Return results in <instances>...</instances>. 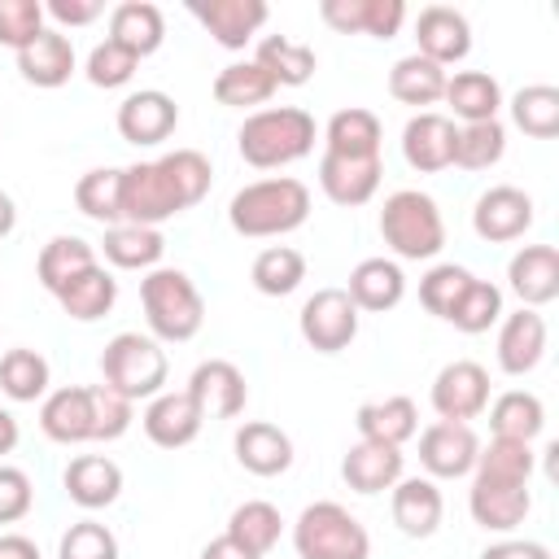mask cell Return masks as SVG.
I'll return each instance as SVG.
<instances>
[{
    "label": "cell",
    "mask_w": 559,
    "mask_h": 559,
    "mask_svg": "<svg viewBox=\"0 0 559 559\" xmlns=\"http://www.w3.org/2000/svg\"><path fill=\"white\" fill-rule=\"evenodd\" d=\"M214 183V166L197 148H175L157 162H135L122 170V223L135 227H162L166 218L192 210Z\"/></svg>",
    "instance_id": "6da1fadb"
},
{
    "label": "cell",
    "mask_w": 559,
    "mask_h": 559,
    "mask_svg": "<svg viewBox=\"0 0 559 559\" xmlns=\"http://www.w3.org/2000/svg\"><path fill=\"white\" fill-rule=\"evenodd\" d=\"M306 218H310V188L293 175L245 183L227 205V223L253 240L258 236H284V231L301 227Z\"/></svg>",
    "instance_id": "7a4b0ae2"
},
{
    "label": "cell",
    "mask_w": 559,
    "mask_h": 559,
    "mask_svg": "<svg viewBox=\"0 0 559 559\" xmlns=\"http://www.w3.org/2000/svg\"><path fill=\"white\" fill-rule=\"evenodd\" d=\"M236 148L249 166L258 170H275L288 162H301L314 148V118L301 105H271L245 118Z\"/></svg>",
    "instance_id": "3957f363"
},
{
    "label": "cell",
    "mask_w": 559,
    "mask_h": 559,
    "mask_svg": "<svg viewBox=\"0 0 559 559\" xmlns=\"http://www.w3.org/2000/svg\"><path fill=\"white\" fill-rule=\"evenodd\" d=\"M380 236L384 245L406 258V262H424L437 258L445 245V218L437 210V201L419 188H397L384 197L380 205Z\"/></svg>",
    "instance_id": "277c9868"
},
{
    "label": "cell",
    "mask_w": 559,
    "mask_h": 559,
    "mask_svg": "<svg viewBox=\"0 0 559 559\" xmlns=\"http://www.w3.org/2000/svg\"><path fill=\"white\" fill-rule=\"evenodd\" d=\"M140 306L157 341H192L205 323V301L179 266H153L140 280Z\"/></svg>",
    "instance_id": "5b68a950"
},
{
    "label": "cell",
    "mask_w": 559,
    "mask_h": 559,
    "mask_svg": "<svg viewBox=\"0 0 559 559\" xmlns=\"http://www.w3.org/2000/svg\"><path fill=\"white\" fill-rule=\"evenodd\" d=\"M293 546L301 559H367L371 537L341 502H310L293 524Z\"/></svg>",
    "instance_id": "8992f818"
},
{
    "label": "cell",
    "mask_w": 559,
    "mask_h": 559,
    "mask_svg": "<svg viewBox=\"0 0 559 559\" xmlns=\"http://www.w3.org/2000/svg\"><path fill=\"white\" fill-rule=\"evenodd\" d=\"M166 354L153 336H140V332H118L105 354H100V376L114 393H122L127 402H140V397H157L162 384H166Z\"/></svg>",
    "instance_id": "52a82bcc"
},
{
    "label": "cell",
    "mask_w": 559,
    "mask_h": 559,
    "mask_svg": "<svg viewBox=\"0 0 559 559\" xmlns=\"http://www.w3.org/2000/svg\"><path fill=\"white\" fill-rule=\"evenodd\" d=\"M301 341L319 354H341L354 336H358V306L349 301L345 288H319L314 297H306L301 314H297Z\"/></svg>",
    "instance_id": "ba28073f"
},
{
    "label": "cell",
    "mask_w": 559,
    "mask_h": 559,
    "mask_svg": "<svg viewBox=\"0 0 559 559\" xmlns=\"http://www.w3.org/2000/svg\"><path fill=\"white\" fill-rule=\"evenodd\" d=\"M428 397H432V411L441 419L467 424V419L485 415V406H489V371L480 362H472V358H454V362H445L437 371Z\"/></svg>",
    "instance_id": "9c48e42d"
},
{
    "label": "cell",
    "mask_w": 559,
    "mask_h": 559,
    "mask_svg": "<svg viewBox=\"0 0 559 559\" xmlns=\"http://www.w3.org/2000/svg\"><path fill=\"white\" fill-rule=\"evenodd\" d=\"M472 227L480 240L489 245H507V240H520L528 227H533V197L515 183H498L489 192L476 197V210H472Z\"/></svg>",
    "instance_id": "30bf717a"
},
{
    "label": "cell",
    "mask_w": 559,
    "mask_h": 559,
    "mask_svg": "<svg viewBox=\"0 0 559 559\" xmlns=\"http://www.w3.org/2000/svg\"><path fill=\"white\" fill-rule=\"evenodd\" d=\"M476 454H480V441L472 432V424H450V419H437L419 432V463L428 476L437 480H454V476H467L476 467Z\"/></svg>",
    "instance_id": "8fae6325"
},
{
    "label": "cell",
    "mask_w": 559,
    "mask_h": 559,
    "mask_svg": "<svg viewBox=\"0 0 559 559\" xmlns=\"http://www.w3.org/2000/svg\"><path fill=\"white\" fill-rule=\"evenodd\" d=\"M188 393H192V402L201 406L205 419H236L249 402V384H245L240 367L227 362V358L197 362V371L188 376Z\"/></svg>",
    "instance_id": "7c38bea8"
},
{
    "label": "cell",
    "mask_w": 559,
    "mask_h": 559,
    "mask_svg": "<svg viewBox=\"0 0 559 559\" xmlns=\"http://www.w3.org/2000/svg\"><path fill=\"white\" fill-rule=\"evenodd\" d=\"M39 428L57 445L96 441V397H92V384H70V389L48 393L44 406H39Z\"/></svg>",
    "instance_id": "4fadbf2b"
},
{
    "label": "cell",
    "mask_w": 559,
    "mask_h": 559,
    "mask_svg": "<svg viewBox=\"0 0 559 559\" xmlns=\"http://www.w3.org/2000/svg\"><path fill=\"white\" fill-rule=\"evenodd\" d=\"M454 135H459L454 118L432 114V109L415 114L402 127V157H406V166L419 170V175H437V170L454 166Z\"/></svg>",
    "instance_id": "5bb4252c"
},
{
    "label": "cell",
    "mask_w": 559,
    "mask_h": 559,
    "mask_svg": "<svg viewBox=\"0 0 559 559\" xmlns=\"http://www.w3.org/2000/svg\"><path fill=\"white\" fill-rule=\"evenodd\" d=\"M140 424H144V437H148L153 445H162V450H179V445L197 441L205 415H201V406L192 402V393L179 389V393H157V397H148Z\"/></svg>",
    "instance_id": "9a60e30c"
},
{
    "label": "cell",
    "mask_w": 559,
    "mask_h": 559,
    "mask_svg": "<svg viewBox=\"0 0 559 559\" xmlns=\"http://www.w3.org/2000/svg\"><path fill=\"white\" fill-rule=\"evenodd\" d=\"M415 44H419L415 48L419 57H428L437 66H450V61H463L472 52V26H467V17L459 9L428 4L415 17Z\"/></svg>",
    "instance_id": "2e32d148"
},
{
    "label": "cell",
    "mask_w": 559,
    "mask_h": 559,
    "mask_svg": "<svg viewBox=\"0 0 559 559\" xmlns=\"http://www.w3.org/2000/svg\"><path fill=\"white\" fill-rule=\"evenodd\" d=\"M175 122L179 105L162 87H140L118 105V135L131 144H162L175 131Z\"/></svg>",
    "instance_id": "e0dca14e"
},
{
    "label": "cell",
    "mask_w": 559,
    "mask_h": 559,
    "mask_svg": "<svg viewBox=\"0 0 559 559\" xmlns=\"http://www.w3.org/2000/svg\"><path fill=\"white\" fill-rule=\"evenodd\" d=\"M319 17L341 31V35H376V39H393L406 22V4L402 0H323Z\"/></svg>",
    "instance_id": "ac0fdd59"
},
{
    "label": "cell",
    "mask_w": 559,
    "mask_h": 559,
    "mask_svg": "<svg viewBox=\"0 0 559 559\" xmlns=\"http://www.w3.org/2000/svg\"><path fill=\"white\" fill-rule=\"evenodd\" d=\"M188 13L223 44V48H245L258 26L266 22V0H188Z\"/></svg>",
    "instance_id": "d6986e66"
},
{
    "label": "cell",
    "mask_w": 559,
    "mask_h": 559,
    "mask_svg": "<svg viewBox=\"0 0 559 559\" xmlns=\"http://www.w3.org/2000/svg\"><path fill=\"white\" fill-rule=\"evenodd\" d=\"M380 157H336V153H323L319 157V188L328 192V201L336 205H367L380 188Z\"/></svg>",
    "instance_id": "ffe728a7"
},
{
    "label": "cell",
    "mask_w": 559,
    "mask_h": 559,
    "mask_svg": "<svg viewBox=\"0 0 559 559\" xmlns=\"http://www.w3.org/2000/svg\"><path fill=\"white\" fill-rule=\"evenodd\" d=\"M507 280H511V293L528 310L555 301L559 297V249L555 245H524L507 262Z\"/></svg>",
    "instance_id": "44dd1931"
},
{
    "label": "cell",
    "mask_w": 559,
    "mask_h": 559,
    "mask_svg": "<svg viewBox=\"0 0 559 559\" xmlns=\"http://www.w3.org/2000/svg\"><path fill=\"white\" fill-rule=\"evenodd\" d=\"M236 463L253 476H280L293 467V441L280 424H266V419H249L236 428Z\"/></svg>",
    "instance_id": "7402d4cb"
},
{
    "label": "cell",
    "mask_w": 559,
    "mask_h": 559,
    "mask_svg": "<svg viewBox=\"0 0 559 559\" xmlns=\"http://www.w3.org/2000/svg\"><path fill=\"white\" fill-rule=\"evenodd\" d=\"M546 354V319L528 306L502 319L498 328V367L507 376H528Z\"/></svg>",
    "instance_id": "603a6c76"
},
{
    "label": "cell",
    "mask_w": 559,
    "mask_h": 559,
    "mask_svg": "<svg viewBox=\"0 0 559 559\" xmlns=\"http://www.w3.org/2000/svg\"><path fill=\"white\" fill-rule=\"evenodd\" d=\"M467 507H472V520H476L480 528L507 533V528L524 524V515H528V507H533V493H528V485H502V480L472 476Z\"/></svg>",
    "instance_id": "cb8c5ba5"
},
{
    "label": "cell",
    "mask_w": 559,
    "mask_h": 559,
    "mask_svg": "<svg viewBox=\"0 0 559 559\" xmlns=\"http://www.w3.org/2000/svg\"><path fill=\"white\" fill-rule=\"evenodd\" d=\"M441 511H445V498L432 476H402L393 485V524L406 537H432L441 524Z\"/></svg>",
    "instance_id": "d4e9b609"
},
{
    "label": "cell",
    "mask_w": 559,
    "mask_h": 559,
    "mask_svg": "<svg viewBox=\"0 0 559 559\" xmlns=\"http://www.w3.org/2000/svg\"><path fill=\"white\" fill-rule=\"evenodd\" d=\"M341 476L354 493H380L402 480V450L380 441H358L341 459Z\"/></svg>",
    "instance_id": "484cf974"
},
{
    "label": "cell",
    "mask_w": 559,
    "mask_h": 559,
    "mask_svg": "<svg viewBox=\"0 0 559 559\" xmlns=\"http://www.w3.org/2000/svg\"><path fill=\"white\" fill-rule=\"evenodd\" d=\"M61 485H66L70 502H79L83 511H100L122 493V467L105 454H79V459H70Z\"/></svg>",
    "instance_id": "4316f807"
},
{
    "label": "cell",
    "mask_w": 559,
    "mask_h": 559,
    "mask_svg": "<svg viewBox=\"0 0 559 559\" xmlns=\"http://www.w3.org/2000/svg\"><path fill=\"white\" fill-rule=\"evenodd\" d=\"M345 293H349V301H354L358 310L380 314V310H393V306L406 297V275H402V266H397L393 258H362V262L349 271Z\"/></svg>",
    "instance_id": "83f0119b"
},
{
    "label": "cell",
    "mask_w": 559,
    "mask_h": 559,
    "mask_svg": "<svg viewBox=\"0 0 559 559\" xmlns=\"http://www.w3.org/2000/svg\"><path fill=\"white\" fill-rule=\"evenodd\" d=\"M362 441H380V445H406L415 432H419V411L406 393H393V397H380V402H362L358 415H354Z\"/></svg>",
    "instance_id": "f1b7e54d"
},
{
    "label": "cell",
    "mask_w": 559,
    "mask_h": 559,
    "mask_svg": "<svg viewBox=\"0 0 559 559\" xmlns=\"http://www.w3.org/2000/svg\"><path fill=\"white\" fill-rule=\"evenodd\" d=\"M17 70L35 87H61L74 74V44L61 31H39L26 48H17Z\"/></svg>",
    "instance_id": "f546056e"
},
{
    "label": "cell",
    "mask_w": 559,
    "mask_h": 559,
    "mask_svg": "<svg viewBox=\"0 0 559 559\" xmlns=\"http://www.w3.org/2000/svg\"><path fill=\"white\" fill-rule=\"evenodd\" d=\"M109 39L122 44L127 52H135V57H148V52H157L162 39H166V17H162V9L148 4V0H122V4H114V13H109Z\"/></svg>",
    "instance_id": "4dcf8cb0"
},
{
    "label": "cell",
    "mask_w": 559,
    "mask_h": 559,
    "mask_svg": "<svg viewBox=\"0 0 559 559\" xmlns=\"http://www.w3.org/2000/svg\"><path fill=\"white\" fill-rule=\"evenodd\" d=\"M52 297L61 301V310H66L70 319H79V323H96V319H105V314L114 310V301H118V280L96 262V266L79 271L70 284H61Z\"/></svg>",
    "instance_id": "1f68e13d"
},
{
    "label": "cell",
    "mask_w": 559,
    "mask_h": 559,
    "mask_svg": "<svg viewBox=\"0 0 559 559\" xmlns=\"http://www.w3.org/2000/svg\"><path fill=\"white\" fill-rule=\"evenodd\" d=\"M328 153L336 157H380V140H384V127L371 109L362 105H349V109H336L328 118Z\"/></svg>",
    "instance_id": "d6a6232c"
},
{
    "label": "cell",
    "mask_w": 559,
    "mask_h": 559,
    "mask_svg": "<svg viewBox=\"0 0 559 559\" xmlns=\"http://www.w3.org/2000/svg\"><path fill=\"white\" fill-rule=\"evenodd\" d=\"M454 118L463 122H489L498 118V105H502V87L493 74L485 70H459V74H445V96H441Z\"/></svg>",
    "instance_id": "836d02e7"
},
{
    "label": "cell",
    "mask_w": 559,
    "mask_h": 559,
    "mask_svg": "<svg viewBox=\"0 0 559 559\" xmlns=\"http://www.w3.org/2000/svg\"><path fill=\"white\" fill-rule=\"evenodd\" d=\"M253 61L275 79V87H301L314 79V66H319L314 48L301 39H288V35H262Z\"/></svg>",
    "instance_id": "e575fe53"
},
{
    "label": "cell",
    "mask_w": 559,
    "mask_h": 559,
    "mask_svg": "<svg viewBox=\"0 0 559 559\" xmlns=\"http://www.w3.org/2000/svg\"><path fill=\"white\" fill-rule=\"evenodd\" d=\"M100 253L122 266V271H153L166 253V236L157 227H135V223H118V227H105V240H100Z\"/></svg>",
    "instance_id": "d590c367"
},
{
    "label": "cell",
    "mask_w": 559,
    "mask_h": 559,
    "mask_svg": "<svg viewBox=\"0 0 559 559\" xmlns=\"http://www.w3.org/2000/svg\"><path fill=\"white\" fill-rule=\"evenodd\" d=\"M275 79L258 66V61H231L214 74V100L227 105V109H253V105H266L275 96Z\"/></svg>",
    "instance_id": "8d00e7d4"
},
{
    "label": "cell",
    "mask_w": 559,
    "mask_h": 559,
    "mask_svg": "<svg viewBox=\"0 0 559 559\" xmlns=\"http://www.w3.org/2000/svg\"><path fill=\"white\" fill-rule=\"evenodd\" d=\"M389 92L402 100V105H437L445 96V66L411 52L402 61H393L389 70Z\"/></svg>",
    "instance_id": "74e56055"
},
{
    "label": "cell",
    "mask_w": 559,
    "mask_h": 559,
    "mask_svg": "<svg viewBox=\"0 0 559 559\" xmlns=\"http://www.w3.org/2000/svg\"><path fill=\"white\" fill-rule=\"evenodd\" d=\"M542 424H546V406L528 389H511L489 406V428L502 441H533L542 432Z\"/></svg>",
    "instance_id": "f35d334b"
},
{
    "label": "cell",
    "mask_w": 559,
    "mask_h": 559,
    "mask_svg": "<svg viewBox=\"0 0 559 559\" xmlns=\"http://www.w3.org/2000/svg\"><path fill=\"white\" fill-rule=\"evenodd\" d=\"M96 266V249L83 240V236H52L44 249H39V262H35V275L48 293H57L61 284H70L79 271Z\"/></svg>",
    "instance_id": "ab89813d"
},
{
    "label": "cell",
    "mask_w": 559,
    "mask_h": 559,
    "mask_svg": "<svg viewBox=\"0 0 559 559\" xmlns=\"http://www.w3.org/2000/svg\"><path fill=\"white\" fill-rule=\"evenodd\" d=\"M511 118L524 135L533 140H555L559 135V87L550 83H528L511 96Z\"/></svg>",
    "instance_id": "60d3db41"
},
{
    "label": "cell",
    "mask_w": 559,
    "mask_h": 559,
    "mask_svg": "<svg viewBox=\"0 0 559 559\" xmlns=\"http://www.w3.org/2000/svg\"><path fill=\"white\" fill-rule=\"evenodd\" d=\"M280 533H284V520H280V511H275L271 502H262V498L240 502V507L231 511V520H227V537L240 542V546H245L249 555H258V559L280 542Z\"/></svg>",
    "instance_id": "b9f144b4"
},
{
    "label": "cell",
    "mask_w": 559,
    "mask_h": 559,
    "mask_svg": "<svg viewBox=\"0 0 559 559\" xmlns=\"http://www.w3.org/2000/svg\"><path fill=\"white\" fill-rule=\"evenodd\" d=\"M0 393L13 397V402H35L48 393V358L39 349H9L0 358Z\"/></svg>",
    "instance_id": "7bdbcfd3"
},
{
    "label": "cell",
    "mask_w": 559,
    "mask_h": 559,
    "mask_svg": "<svg viewBox=\"0 0 559 559\" xmlns=\"http://www.w3.org/2000/svg\"><path fill=\"white\" fill-rule=\"evenodd\" d=\"M253 288L266 293V297H288L301 280H306V258L293 249V245H271L253 258V271H249Z\"/></svg>",
    "instance_id": "ee69618b"
},
{
    "label": "cell",
    "mask_w": 559,
    "mask_h": 559,
    "mask_svg": "<svg viewBox=\"0 0 559 559\" xmlns=\"http://www.w3.org/2000/svg\"><path fill=\"white\" fill-rule=\"evenodd\" d=\"M507 153V127L498 118L489 122H463L454 135V166L463 170H489Z\"/></svg>",
    "instance_id": "f6af8a7d"
},
{
    "label": "cell",
    "mask_w": 559,
    "mask_h": 559,
    "mask_svg": "<svg viewBox=\"0 0 559 559\" xmlns=\"http://www.w3.org/2000/svg\"><path fill=\"white\" fill-rule=\"evenodd\" d=\"M118 192H122V170L114 166H100V170H87L79 183H74V205L105 223V227H118L122 223V205H118Z\"/></svg>",
    "instance_id": "bcb514c9"
},
{
    "label": "cell",
    "mask_w": 559,
    "mask_h": 559,
    "mask_svg": "<svg viewBox=\"0 0 559 559\" xmlns=\"http://www.w3.org/2000/svg\"><path fill=\"white\" fill-rule=\"evenodd\" d=\"M498 319H502V293H498V284L472 275V284L463 288V297L454 301V310H450L445 323H454L459 332L476 336V332H489Z\"/></svg>",
    "instance_id": "7dc6e473"
},
{
    "label": "cell",
    "mask_w": 559,
    "mask_h": 559,
    "mask_svg": "<svg viewBox=\"0 0 559 559\" xmlns=\"http://www.w3.org/2000/svg\"><path fill=\"white\" fill-rule=\"evenodd\" d=\"M472 472L485 476V480H502V485H528V476H533V450H528V441H502V437H493L476 454V467Z\"/></svg>",
    "instance_id": "c3c4849f"
},
{
    "label": "cell",
    "mask_w": 559,
    "mask_h": 559,
    "mask_svg": "<svg viewBox=\"0 0 559 559\" xmlns=\"http://www.w3.org/2000/svg\"><path fill=\"white\" fill-rule=\"evenodd\" d=\"M467 284H472V271H467V266L437 262V266L419 280V301H424V310H428V314L450 319V310H454V301L463 297V288H467Z\"/></svg>",
    "instance_id": "681fc988"
},
{
    "label": "cell",
    "mask_w": 559,
    "mask_h": 559,
    "mask_svg": "<svg viewBox=\"0 0 559 559\" xmlns=\"http://www.w3.org/2000/svg\"><path fill=\"white\" fill-rule=\"evenodd\" d=\"M57 559H118V537L96 520H79L61 533Z\"/></svg>",
    "instance_id": "f907efd6"
},
{
    "label": "cell",
    "mask_w": 559,
    "mask_h": 559,
    "mask_svg": "<svg viewBox=\"0 0 559 559\" xmlns=\"http://www.w3.org/2000/svg\"><path fill=\"white\" fill-rule=\"evenodd\" d=\"M135 66H140V57L127 52L122 44H114L109 35L87 52V79H92L96 87H122V83H131Z\"/></svg>",
    "instance_id": "816d5d0a"
},
{
    "label": "cell",
    "mask_w": 559,
    "mask_h": 559,
    "mask_svg": "<svg viewBox=\"0 0 559 559\" xmlns=\"http://www.w3.org/2000/svg\"><path fill=\"white\" fill-rule=\"evenodd\" d=\"M39 31H44V4L39 0H0V44H9L17 52Z\"/></svg>",
    "instance_id": "f5cc1de1"
},
{
    "label": "cell",
    "mask_w": 559,
    "mask_h": 559,
    "mask_svg": "<svg viewBox=\"0 0 559 559\" xmlns=\"http://www.w3.org/2000/svg\"><path fill=\"white\" fill-rule=\"evenodd\" d=\"M92 397H96V441H118L135 419V411H131L135 402H127L109 384H92Z\"/></svg>",
    "instance_id": "db71d44e"
},
{
    "label": "cell",
    "mask_w": 559,
    "mask_h": 559,
    "mask_svg": "<svg viewBox=\"0 0 559 559\" xmlns=\"http://www.w3.org/2000/svg\"><path fill=\"white\" fill-rule=\"evenodd\" d=\"M31 502H35V485H31V476H26L22 467L0 463V524L22 520V515L31 511Z\"/></svg>",
    "instance_id": "11a10c76"
},
{
    "label": "cell",
    "mask_w": 559,
    "mask_h": 559,
    "mask_svg": "<svg viewBox=\"0 0 559 559\" xmlns=\"http://www.w3.org/2000/svg\"><path fill=\"white\" fill-rule=\"evenodd\" d=\"M44 13H52L61 26H87L105 13V0H48Z\"/></svg>",
    "instance_id": "9f6ffc18"
},
{
    "label": "cell",
    "mask_w": 559,
    "mask_h": 559,
    "mask_svg": "<svg viewBox=\"0 0 559 559\" xmlns=\"http://www.w3.org/2000/svg\"><path fill=\"white\" fill-rule=\"evenodd\" d=\"M480 559H550V546L542 542H493L480 550Z\"/></svg>",
    "instance_id": "6f0895ef"
},
{
    "label": "cell",
    "mask_w": 559,
    "mask_h": 559,
    "mask_svg": "<svg viewBox=\"0 0 559 559\" xmlns=\"http://www.w3.org/2000/svg\"><path fill=\"white\" fill-rule=\"evenodd\" d=\"M0 559H39V546L22 533H0Z\"/></svg>",
    "instance_id": "680465c9"
},
{
    "label": "cell",
    "mask_w": 559,
    "mask_h": 559,
    "mask_svg": "<svg viewBox=\"0 0 559 559\" xmlns=\"http://www.w3.org/2000/svg\"><path fill=\"white\" fill-rule=\"evenodd\" d=\"M201 559H258V555H249L240 542H231V537L223 533V537H214V542L201 550Z\"/></svg>",
    "instance_id": "91938a15"
},
{
    "label": "cell",
    "mask_w": 559,
    "mask_h": 559,
    "mask_svg": "<svg viewBox=\"0 0 559 559\" xmlns=\"http://www.w3.org/2000/svg\"><path fill=\"white\" fill-rule=\"evenodd\" d=\"M13 445H17V419L0 406V454H9Z\"/></svg>",
    "instance_id": "94428289"
},
{
    "label": "cell",
    "mask_w": 559,
    "mask_h": 559,
    "mask_svg": "<svg viewBox=\"0 0 559 559\" xmlns=\"http://www.w3.org/2000/svg\"><path fill=\"white\" fill-rule=\"evenodd\" d=\"M13 223H17V205H13V197H9V192H0V236H9V231H13Z\"/></svg>",
    "instance_id": "6125c7cd"
}]
</instances>
